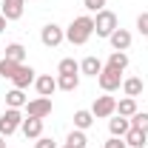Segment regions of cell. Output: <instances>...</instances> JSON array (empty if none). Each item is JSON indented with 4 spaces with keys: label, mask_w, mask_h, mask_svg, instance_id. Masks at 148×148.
Returning a JSON list of instances; mask_svg holds the SVG:
<instances>
[{
    "label": "cell",
    "mask_w": 148,
    "mask_h": 148,
    "mask_svg": "<svg viewBox=\"0 0 148 148\" xmlns=\"http://www.w3.org/2000/svg\"><path fill=\"white\" fill-rule=\"evenodd\" d=\"M0 51H3V49H0Z\"/></svg>",
    "instance_id": "cell-34"
},
{
    "label": "cell",
    "mask_w": 148,
    "mask_h": 148,
    "mask_svg": "<svg viewBox=\"0 0 148 148\" xmlns=\"http://www.w3.org/2000/svg\"><path fill=\"white\" fill-rule=\"evenodd\" d=\"M123 91H125V97H140V94H143V80H140V77L123 80Z\"/></svg>",
    "instance_id": "cell-20"
},
{
    "label": "cell",
    "mask_w": 148,
    "mask_h": 148,
    "mask_svg": "<svg viewBox=\"0 0 148 148\" xmlns=\"http://www.w3.org/2000/svg\"><path fill=\"white\" fill-rule=\"evenodd\" d=\"M86 131H80V128H74L69 137H66V145H71V148H86Z\"/></svg>",
    "instance_id": "cell-23"
},
{
    "label": "cell",
    "mask_w": 148,
    "mask_h": 148,
    "mask_svg": "<svg viewBox=\"0 0 148 148\" xmlns=\"http://www.w3.org/2000/svg\"><path fill=\"white\" fill-rule=\"evenodd\" d=\"M57 74H80V63H77L74 57H66V60H60Z\"/></svg>",
    "instance_id": "cell-24"
},
{
    "label": "cell",
    "mask_w": 148,
    "mask_h": 148,
    "mask_svg": "<svg viewBox=\"0 0 148 148\" xmlns=\"http://www.w3.org/2000/svg\"><path fill=\"white\" fill-rule=\"evenodd\" d=\"M83 6H86L88 12H103V6H106V0H83Z\"/></svg>",
    "instance_id": "cell-28"
},
{
    "label": "cell",
    "mask_w": 148,
    "mask_h": 148,
    "mask_svg": "<svg viewBox=\"0 0 148 148\" xmlns=\"http://www.w3.org/2000/svg\"><path fill=\"white\" fill-rule=\"evenodd\" d=\"M91 114H94V120H106V117H111V114H117V100H114L111 94L97 97L94 106H91Z\"/></svg>",
    "instance_id": "cell-5"
},
{
    "label": "cell",
    "mask_w": 148,
    "mask_h": 148,
    "mask_svg": "<svg viewBox=\"0 0 148 148\" xmlns=\"http://www.w3.org/2000/svg\"><path fill=\"white\" fill-rule=\"evenodd\" d=\"M26 94H23V88H12V91L6 94V106L9 108H26Z\"/></svg>",
    "instance_id": "cell-17"
},
{
    "label": "cell",
    "mask_w": 148,
    "mask_h": 148,
    "mask_svg": "<svg viewBox=\"0 0 148 148\" xmlns=\"http://www.w3.org/2000/svg\"><path fill=\"white\" fill-rule=\"evenodd\" d=\"M77 86H80V74H60L57 77V88H63V91H77Z\"/></svg>",
    "instance_id": "cell-18"
},
{
    "label": "cell",
    "mask_w": 148,
    "mask_h": 148,
    "mask_svg": "<svg viewBox=\"0 0 148 148\" xmlns=\"http://www.w3.org/2000/svg\"><path fill=\"white\" fill-rule=\"evenodd\" d=\"M91 125H94V114H91V111H86V108L74 111V128H80V131H88Z\"/></svg>",
    "instance_id": "cell-16"
},
{
    "label": "cell",
    "mask_w": 148,
    "mask_h": 148,
    "mask_svg": "<svg viewBox=\"0 0 148 148\" xmlns=\"http://www.w3.org/2000/svg\"><path fill=\"white\" fill-rule=\"evenodd\" d=\"M108 40H111V49H114V51H128L131 49V32L128 29H117Z\"/></svg>",
    "instance_id": "cell-12"
},
{
    "label": "cell",
    "mask_w": 148,
    "mask_h": 148,
    "mask_svg": "<svg viewBox=\"0 0 148 148\" xmlns=\"http://www.w3.org/2000/svg\"><path fill=\"white\" fill-rule=\"evenodd\" d=\"M103 69H106V66L100 63V57H94V54H88L83 63H80V74H88V77H97Z\"/></svg>",
    "instance_id": "cell-14"
},
{
    "label": "cell",
    "mask_w": 148,
    "mask_h": 148,
    "mask_svg": "<svg viewBox=\"0 0 148 148\" xmlns=\"http://www.w3.org/2000/svg\"><path fill=\"white\" fill-rule=\"evenodd\" d=\"M34 69H32V66H26V63H23V66H20L17 71H14V77H12V83H14V88H29V86H32V83H34L37 77H34Z\"/></svg>",
    "instance_id": "cell-8"
},
{
    "label": "cell",
    "mask_w": 148,
    "mask_h": 148,
    "mask_svg": "<svg viewBox=\"0 0 148 148\" xmlns=\"http://www.w3.org/2000/svg\"><path fill=\"white\" fill-rule=\"evenodd\" d=\"M63 40H66V32H63L57 23H49V26H43V32H40V43H43L46 49H57Z\"/></svg>",
    "instance_id": "cell-6"
},
{
    "label": "cell",
    "mask_w": 148,
    "mask_h": 148,
    "mask_svg": "<svg viewBox=\"0 0 148 148\" xmlns=\"http://www.w3.org/2000/svg\"><path fill=\"white\" fill-rule=\"evenodd\" d=\"M51 114V97H37L26 103V117H37V120H46Z\"/></svg>",
    "instance_id": "cell-7"
},
{
    "label": "cell",
    "mask_w": 148,
    "mask_h": 148,
    "mask_svg": "<svg viewBox=\"0 0 148 148\" xmlns=\"http://www.w3.org/2000/svg\"><path fill=\"white\" fill-rule=\"evenodd\" d=\"M23 9H26V0H3L0 14L6 20H20L23 17Z\"/></svg>",
    "instance_id": "cell-9"
},
{
    "label": "cell",
    "mask_w": 148,
    "mask_h": 148,
    "mask_svg": "<svg viewBox=\"0 0 148 148\" xmlns=\"http://www.w3.org/2000/svg\"><path fill=\"white\" fill-rule=\"evenodd\" d=\"M117 29H120V23H117V14L114 12H108V9L97 12V17H94V34L97 37H111Z\"/></svg>",
    "instance_id": "cell-2"
},
{
    "label": "cell",
    "mask_w": 148,
    "mask_h": 148,
    "mask_svg": "<svg viewBox=\"0 0 148 148\" xmlns=\"http://www.w3.org/2000/svg\"><path fill=\"white\" fill-rule=\"evenodd\" d=\"M108 69H114V71H125V69H128V54H125V51H111Z\"/></svg>",
    "instance_id": "cell-19"
},
{
    "label": "cell",
    "mask_w": 148,
    "mask_h": 148,
    "mask_svg": "<svg viewBox=\"0 0 148 148\" xmlns=\"http://www.w3.org/2000/svg\"><path fill=\"white\" fill-rule=\"evenodd\" d=\"M123 140H125V145H128V148H145V143H148V134L131 125V128H128V134H125Z\"/></svg>",
    "instance_id": "cell-13"
},
{
    "label": "cell",
    "mask_w": 148,
    "mask_h": 148,
    "mask_svg": "<svg viewBox=\"0 0 148 148\" xmlns=\"http://www.w3.org/2000/svg\"><path fill=\"white\" fill-rule=\"evenodd\" d=\"M106 148H128V145H125V140H123V137H111L108 143H106Z\"/></svg>",
    "instance_id": "cell-30"
},
{
    "label": "cell",
    "mask_w": 148,
    "mask_h": 148,
    "mask_svg": "<svg viewBox=\"0 0 148 148\" xmlns=\"http://www.w3.org/2000/svg\"><path fill=\"white\" fill-rule=\"evenodd\" d=\"M97 83H100V88L106 94H111V91H117L120 86H123V71H114V69H103V71L97 74Z\"/></svg>",
    "instance_id": "cell-4"
},
{
    "label": "cell",
    "mask_w": 148,
    "mask_h": 148,
    "mask_svg": "<svg viewBox=\"0 0 148 148\" xmlns=\"http://www.w3.org/2000/svg\"><path fill=\"white\" fill-rule=\"evenodd\" d=\"M20 125H23V114H20V108H6L3 114H0V137H12Z\"/></svg>",
    "instance_id": "cell-3"
},
{
    "label": "cell",
    "mask_w": 148,
    "mask_h": 148,
    "mask_svg": "<svg viewBox=\"0 0 148 148\" xmlns=\"http://www.w3.org/2000/svg\"><path fill=\"white\" fill-rule=\"evenodd\" d=\"M117 111H120V117H134V114H137V100H134V97H125V100H120V103H117Z\"/></svg>",
    "instance_id": "cell-22"
},
{
    "label": "cell",
    "mask_w": 148,
    "mask_h": 148,
    "mask_svg": "<svg viewBox=\"0 0 148 148\" xmlns=\"http://www.w3.org/2000/svg\"><path fill=\"white\" fill-rule=\"evenodd\" d=\"M3 54H6V60H14V63H23V60H26V49H23L20 43H9V46L3 49Z\"/></svg>",
    "instance_id": "cell-21"
},
{
    "label": "cell",
    "mask_w": 148,
    "mask_h": 148,
    "mask_svg": "<svg viewBox=\"0 0 148 148\" xmlns=\"http://www.w3.org/2000/svg\"><path fill=\"white\" fill-rule=\"evenodd\" d=\"M20 66H23V63H14V60H6V57H3V60H0V74L12 80V77H14V71H17Z\"/></svg>",
    "instance_id": "cell-25"
},
{
    "label": "cell",
    "mask_w": 148,
    "mask_h": 148,
    "mask_svg": "<svg viewBox=\"0 0 148 148\" xmlns=\"http://www.w3.org/2000/svg\"><path fill=\"white\" fill-rule=\"evenodd\" d=\"M63 148H71V145H63Z\"/></svg>",
    "instance_id": "cell-33"
},
{
    "label": "cell",
    "mask_w": 148,
    "mask_h": 148,
    "mask_svg": "<svg viewBox=\"0 0 148 148\" xmlns=\"http://www.w3.org/2000/svg\"><path fill=\"white\" fill-rule=\"evenodd\" d=\"M0 148H6V137H0Z\"/></svg>",
    "instance_id": "cell-32"
},
{
    "label": "cell",
    "mask_w": 148,
    "mask_h": 148,
    "mask_svg": "<svg viewBox=\"0 0 148 148\" xmlns=\"http://www.w3.org/2000/svg\"><path fill=\"white\" fill-rule=\"evenodd\" d=\"M137 32L143 37H148V12H143V14L137 17Z\"/></svg>",
    "instance_id": "cell-27"
},
{
    "label": "cell",
    "mask_w": 148,
    "mask_h": 148,
    "mask_svg": "<svg viewBox=\"0 0 148 148\" xmlns=\"http://www.w3.org/2000/svg\"><path fill=\"white\" fill-rule=\"evenodd\" d=\"M20 131L26 134V140H37V137H43V120H37V117H23Z\"/></svg>",
    "instance_id": "cell-10"
},
{
    "label": "cell",
    "mask_w": 148,
    "mask_h": 148,
    "mask_svg": "<svg viewBox=\"0 0 148 148\" xmlns=\"http://www.w3.org/2000/svg\"><path fill=\"white\" fill-rule=\"evenodd\" d=\"M34 148H57V143H54V140H51V137H37Z\"/></svg>",
    "instance_id": "cell-29"
},
{
    "label": "cell",
    "mask_w": 148,
    "mask_h": 148,
    "mask_svg": "<svg viewBox=\"0 0 148 148\" xmlns=\"http://www.w3.org/2000/svg\"><path fill=\"white\" fill-rule=\"evenodd\" d=\"M34 88H37L40 97H51V94L57 91V80L51 77V74H40V77L34 80Z\"/></svg>",
    "instance_id": "cell-11"
},
{
    "label": "cell",
    "mask_w": 148,
    "mask_h": 148,
    "mask_svg": "<svg viewBox=\"0 0 148 148\" xmlns=\"http://www.w3.org/2000/svg\"><path fill=\"white\" fill-rule=\"evenodd\" d=\"M128 128H131V120H128V117H114V120H108L111 137H125Z\"/></svg>",
    "instance_id": "cell-15"
},
{
    "label": "cell",
    "mask_w": 148,
    "mask_h": 148,
    "mask_svg": "<svg viewBox=\"0 0 148 148\" xmlns=\"http://www.w3.org/2000/svg\"><path fill=\"white\" fill-rule=\"evenodd\" d=\"M131 125H134V128H140V131H145V134H148V111H137V114L131 117Z\"/></svg>",
    "instance_id": "cell-26"
},
{
    "label": "cell",
    "mask_w": 148,
    "mask_h": 148,
    "mask_svg": "<svg viewBox=\"0 0 148 148\" xmlns=\"http://www.w3.org/2000/svg\"><path fill=\"white\" fill-rule=\"evenodd\" d=\"M6 23H9V20H6V17H3V14H0V32L6 29Z\"/></svg>",
    "instance_id": "cell-31"
},
{
    "label": "cell",
    "mask_w": 148,
    "mask_h": 148,
    "mask_svg": "<svg viewBox=\"0 0 148 148\" xmlns=\"http://www.w3.org/2000/svg\"><path fill=\"white\" fill-rule=\"evenodd\" d=\"M94 34V17L91 14H80V17L71 20V26L66 29V40L71 46H86Z\"/></svg>",
    "instance_id": "cell-1"
}]
</instances>
